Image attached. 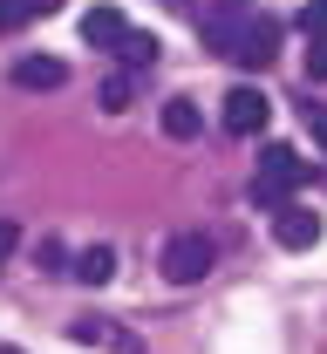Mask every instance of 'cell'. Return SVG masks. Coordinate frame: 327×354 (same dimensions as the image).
<instances>
[{
    "label": "cell",
    "instance_id": "cell-12",
    "mask_svg": "<svg viewBox=\"0 0 327 354\" xmlns=\"http://www.w3.org/2000/svg\"><path fill=\"white\" fill-rule=\"evenodd\" d=\"M116 62H123L130 75H137V68H150V62H157V35H143V28H130V35L116 41Z\"/></svg>",
    "mask_w": 327,
    "mask_h": 354
},
{
    "label": "cell",
    "instance_id": "cell-16",
    "mask_svg": "<svg viewBox=\"0 0 327 354\" xmlns=\"http://www.w3.org/2000/svg\"><path fill=\"white\" fill-rule=\"evenodd\" d=\"M14 245H21V225H14V218H0V266L14 259Z\"/></svg>",
    "mask_w": 327,
    "mask_h": 354
},
{
    "label": "cell",
    "instance_id": "cell-1",
    "mask_svg": "<svg viewBox=\"0 0 327 354\" xmlns=\"http://www.w3.org/2000/svg\"><path fill=\"white\" fill-rule=\"evenodd\" d=\"M205 48L225 55V62H239V68H273V55H280V21H273V14H212Z\"/></svg>",
    "mask_w": 327,
    "mask_h": 354
},
{
    "label": "cell",
    "instance_id": "cell-7",
    "mask_svg": "<svg viewBox=\"0 0 327 354\" xmlns=\"http://www.w3.org/2000/svg\"><path fill=\"white\" fill-rule=\"evenodd\" d=\"M62 82H68V68H62L55 55H21V62H14V88H41V95H55Z\"/></svg>",
    "mask_w": 327,
    "mask_h": 354
},
{
    "label": "cell",
    "instance_id": "cell-10",
    "mask_svg": "<svg viewBox=\"0 0 327 354\" xmlns=\"http://www.w3.org/2000/svg\"><path fill=\"white\" fill-rule=\"evenodd\" d=\"M68 272H75L82 286H109V279H116V245H89V252H75Z\"/></svg>",
    "mask_w": 327,
    "mask_h": 354
},
{
    "label": "cell",
    "instance_id": "cell-5",
    "mask_svg": "<svg viewBox=\"0 0 327 354\" xmlns=\"http://www.w3.org/2000/svg\"><path fill=\"white\" fill-rule=\"evenodd\" d=\"M218 123L232 136H259L266 123H273V95H259L252 82H239L232 95H225V109H218Z\"/></svg>",
    "mask_w": 327,
    "mask_h": 354
},
{
    "label": "cell",
    "instance_id": "cell-14",
    "mask_svg": "<svg viewBox=\"0 0 327 354\" xmlns=\"http://www.w3.org/2000/svg\"><path fill=\"white\" fill-rule=\"evenodd\" d=\"M21 21H35V0H0V35H14Z\"/></svg>",
    "mask_w": 327,
    "mask_h": 354
},
{
    "label": "cell",
    "instance_id": "cell-9",
    "mask_svg": "<svg viewBox=\"0 0 327 354\" xmlns=\"http://www.w3.org/2000/svg\"><path fill=\"white\" fill-rule=\"evenodd\" d=\"M157 123H164V136H178V143H191V136L205 130V116H198L191 95H164V116H157Z\"/></svg>",
    "mask_w": 327,
    "mask_h": 354
},
{
    "label": "cell",
    "instance_id": "cell-8",
    "mask_svg": "<svg viewBox=\"0 0 327 354\" xmlns=\"http://www.w3.org/2000/svg\"><path fill=\"white\" fill-rule=\"evenodd\" d=\"M123 35H130V21H123L116 7H89V14H82V41L102 48V55H116V41H123Z\"/></svg>",
    "mask_w": 327,
    "mask_h": 354
},
{
    "label": "cell",
    "instance_id": "cell-11",
    "mask_svg": "<svg viewBox=\"0 0 327 354\" xmlns=\"http://www.w3.org/2000/svg\"><path fill=\"white\" fill-rule=\"evenodd\" d=\"M95 102H102V116H123V109L137 102V75H130V68H123V75H102Z\"/></svg>",
    "mask_w": 327,
    "mask_h": 354
},
{
    "label": "cell",
    "instance_id": "cell-18",
    "mask_svg": "<svg viewBox=\"0 0 327 354\" xmlns=\"http://www.w3.org/2000/svg\"><path fill=\"white\" fill-rule=\"evenodd\" d=\"M307 130H314V143L327 150V109H321V102H307Z\"/></svg>",
    "mask_w": 327,
    "mask_h": 354
},
{
    "label": "cell",
    "instance_id": "cell-6",
    "mask_svg": "<svg viewBox=\"0 0 327 354\" xmlns=\"http://www.w3.org/2000/svg\"><path fill=\"white\" fill-rule=\"evenodd\" d=\"M314 239H321V212H314V205H293V198H286L280 212H273V245H286V252H307Z\"/></svg>",
    "mask_w": 327,
    "mask_h": 354
},
{
    "label": "cell",
    "instance_id": "cell-15",
    "mask_svg": "<svg viewBox=\"0 0 327 354\" xmlns=\"http://www.w3.org/2000/svg\"><path fill=\"white\" fill-rule=\"evenodd\" d=\"M300 28H307L314 41H327V0H307V7H300Z\"/></svg>",
    "mask_w": 327,
    "mask_h": 354
},
{
    "label": "cell",
    "instance_id": "cell-4",
    "mask_svg": "<svg viewBox=\"0 0 327 354\" xmlns=\"http://www.w3.org/2000/svg\"><path fill=\"white\" fill-rule=\"evenodd\" d=\"M68 334H75L82 348H95V354H150L137 327H123V320H109V313H82Z\"/></svg>",
    "mask_w": 327,
    "mask_h": 354
},
{
    "label": "cell",
    "instance_id": "cell-17",
    "mask_svg": "<svg viewBox=\"0 0 327 354\" xmlns=\"http://www.w3.org/2000/svg\"><path fill=\"white\" fill-rule=\"evenodd\" d=\"M307 75H314V82H327V41L307 48Z\"/></svg>",
    "mask_w": 327,
    "mask_h": 354
},
{
    "label": "cell",
    "instance_id": "cell-19",
    "mask_svg": "<svg viewBox=\"0 0 327 354\" xmlns=\"http://www.w3.org/2000/svg\"><path fill=\"white\" fill-rule=\"evenodd\" d=\"M245 7H252V0H218V14H245Z\"/></svg>",
    "mask_w": 327,
    "mask_h": 354
},
{
    "label": "cell",
    "instance_id": "cell-13",
    "mask_svg": "<svg viewBox=\"0 0 327 354\" xmlns=\"http://www.w3.org/2000/svg\"><path fill=\"white\" fill-rule=\"evenodd\" d=\"M68 259H75V252H68L62 239H41V245H35V266H41V272H68Z\"/></svg>",
    "mask_w": 327,
    "mask_h": 354
},
{
    "label": "cell",
    "instance_id": "cell-3",
    "mask_svg": "<svg viewBox=\"0 0 327 354\" xmlns=\"http://www.w3.org/2000/svg\"><path fill=\"white\" fill-rule=\"evenodd\" d=\"M218 259V245H212V232H171L164 239V252H157V272L171 279V286H198L205 272Z\"/></svg>",
    "mask_w": 327,
    "mask_h": 354
},
{
    "label": "cell",
    "instance_id": "cell-2",
    "mask_svg": "<svg viewBox=\"0 0 327 354\" xmlns=\"http://www.w3.org/2000/svg\"><path fill=\"white\" fill-rule=\"evenodd\" d=\"M314 177H321V171H314V164H300L286 143H266V150H259V177H252V198H259L266 212H280L286 198H293L300 184H314Z\"/></svg>",
    "mask_w": 327,
    "mask_h": 354
},
{
    "label": "cell",
    "instance_id": "cell-20",
    "mask_svg": "<svg viewBox=\"0 0 327 354\" xmlns=\"http://www.w3.org/2000/svg\"><path fill=\"white\" fill-rule=\"evenodd\" d=\"M0 354H21V348H0Z\"/></svg>",
    "mask_w": 327,
    "mask_h": 354
}]
</instances>
